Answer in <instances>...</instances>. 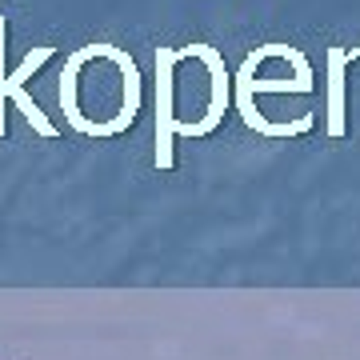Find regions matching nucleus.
Listing matches in <instances>:
<instances>
[{"label":"nucleus","mask_w":360,"mask_h":360,"mask_svg":"<svg viewBox=\"0 0 360 360\" xmlns=\"http://www.w3.org/2000/svg\"><path fill=\"white\" fill-rule=\"evenodd\" d=\"M4 28H8V25H4V16H0V136L8 132V101L16 96V101H20V112L28 116V124H32L40 136H49V141H52V136H60V124H56V120H49V112H44V108L28 96V89H25V77H28V72H37V68L49 60L52 49L28 52L25 60H20V68L8 77V72H4Z\"/></svg>","instance_id":"5"},{"label":"nucleus","mask_w":360,"mask_h":360,"mask_svg":"<svg viewBox=\"0 0 360 360\" xmlns=\"http://www.w3.org/2000/svg\"><path fill=\"white\" fill-rule=\"evenodd\" d=\"M60 124L84 141H116L144 112V72L129 49L112 40H92L65 56L56 77Z\"/></svg>","instance_id":"3"},{"label":"nucleus","mask_w":360,"mask_h":360,"mask_svg":"<svg viewBox=\"0 0 360 360\" xmlns=\"http://www.w3.org/2000/svg\"><path fill=\"white\" fill-rule=\"evenodd\" d=\"M232 112L264 141H300L321 124V72L296 44L272 40L245 52L232 72Z\"/></svg>","instance_id":"2"},{"label":"nucleus","mask_w":360,"mask_h":360,"mask_svg":"<svg viewBox=\"0 0 360 360\" xmlns=\"http://www.w3.org/2000/svg\"><path fill=\"white\" fill-rule=\"evenodd\" d=\"M321 120L328 141H360V44L324 52Z\"/></svg>","instance_id":"4"},{"label":"nucleus","mask_w":360,"mask_h":360,"mask_svg":"<svg viewBox=\"0 0 360 360\" xmlns=\"http://www.w3.org/2000/svg\"><path fill=\"white\" fill-rule=\"evenodd\" d=\"M232 112V68L220 49L193 40L176 49H156L153 120L156 168H176V148L208 141L224 129Z\"/></svg>","instance_id":"1"}]
</instances>
